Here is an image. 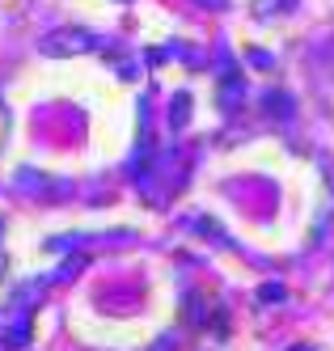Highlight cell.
Masks as SVG:
<instances>
[{"instance_id": "obj_5", "label": "cell", "mask_w": 334, "mask_h": 351, "mask_svg": "<svg viewBox=\"0 0 334 351\" xmlns=\"http://www.w3.org/2000/svg\"><path fill=\"white\" fill-rule=\"evenodd\" d=\"M199 5H212V9H224V5H228V0H199Z\"/></svg>"}, {"instance_id": "obj_3", "label": "cell", "mask_w": 334, "mask_h": 351, "mask_svg": "<svg viewBox=\"0 0 334 351\" xmlns=\"http://www.w3.org/2000/svg\"><path fill=\"white\" fill-rule=\"evenodd\" d=\"M267 110L279 114V119H288L292 114V97L288 93H267Z\"/></svg>"}, {"instance_id": "obj_6", "label": "cell", "mask_w": 334, "mask_h": 351, "mask_svg": "<svg viewBox=\"0 0 334 351\" xmlns=\"http://www.w3.org/2000/svg\"><path fill=\"white\" fill-rule=\"evenodd\" d=\"M296 351H313V347H296Z\"/></svg>"}, {"instance_id": "obj_4", "label": "cell", "mask_w": 334, "mask_h": 351, "mask_svg": "<svg viewBox=\"0 0 334 351\" xmlns=\"http://www.w3.org/2000/svg\"><path fill=\"white\" fill-rule=\"evenodd\" d=\"M259 300H267V305H271V300H284V284H267L259 292Z\"/></svg>"}, {"instance_id": "obj_2", "label": "cell", "mask_w": 334, "mask_h": 351, "mask_svg": "<svg viewBox=\"0 0 334 351\" xmlns=\"http://www.w3.org/2000/svg\"><path fill=\"white\" fill-rule=\"evenodd\" d=\"M187 106H191V93H178V97H174V106H169V123H174V132H178V128H187V119H191V110H187Z\"/></svg>"}, {"instance_id": "obj_1", "label": "cell", "mask_w": 334, "mask_h": 351, "mask_svg": "<svg viewBox=\"0 0 334 351\" xmlns=\"http://www.w3.org/2000/svg\"><path fill=\"white\" fill-rule=\"evenodd\" d=\"M38 51L43 56H85V51H97V38L89 30H56L38 43Z\"/></svg>"}]
</instances>
